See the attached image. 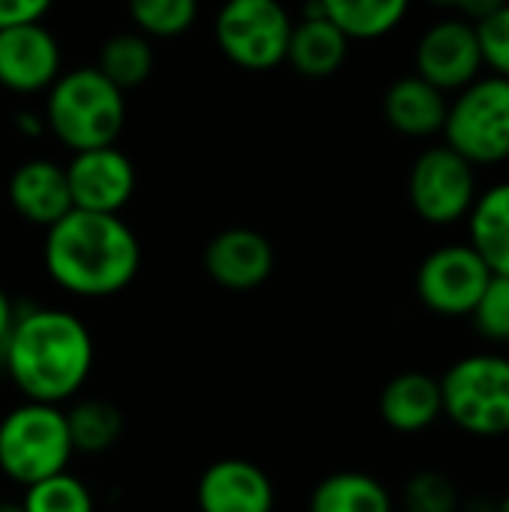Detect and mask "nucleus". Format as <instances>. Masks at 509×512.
I'll list each match as a JSON object with an SVG mask.
<instances>
[{"label": "nucleus", "instance_id": "obj_11", "mask_svg": "<svg viewBox=\"0 0 509 512\" xmlns=\"http://www.w3.org/2000/svg\"><path fill=\"white\" fill-rule=\"evenodd\" d=\"M63 168L72 195V210L120 216V210L135 195V165L117 144L78 150Z\"/></svg>", "mask_w": 509, "mask_h": 512}, {"label": "nucleus", "instance_id": "obj_31", "mask_svg": "<svg viewBox=\"0 0 509 512\" xmlns=\"http://www.w3.org/2000/svg\"><path fill=\"white\" fill-rule=\"evenodd\" d=\"M15 129H18V135H27V138H39L42 132H48L45 117L36 114V111H18L15 114Z\"/></svg>", "mask_w": 509, "mask_h": 512}, {"label": "nucleus", "instance_id": "obj_32", "mask_svg": "<svg viewBox=\"0 0 509 512\" xmlns=\"http://www.w3.org/2000/svg\"><path fill=\"white\" fill-rule=\"evenodd\" d=\"M15 306H12V300H9V294L0 288V348H3V342H6V336H9V330H12V321H15Z\"/></svg>", "mask_w": 509, "mask_h": 512}, {"label": "nucleus", "instance_id": "obj_34", "mask_svg": "<svg viewBox=\"0 0 509 512\" xmlns=\"http://www.w3.org/2000/svg\"><path fill=\"white\" fill-rule=\"evenodd\" d=\"M0 512H24L21 501H0Z\"/></svg>", "mask_w": 509, "mask_h": 512}, {"label": "nucleus", "instance_id": "obj_33", "mask_svg": "<svg viewBox=\"0 0 509 512\" xmlns=\"http://www.w3.org/2000/svg\"><path fill=\"white\" fill-rule=\"evenodd\" d=\"M459 512H495V501H489V498H474L471 504H462Z\"/></svg>", "mask_w": 509, "mask_h": 512}, {"label": "nucleus", "instance_id": "obj_8", "mask_svg": "<svg viewBox=\"0 0 509 512\" xmlns=\"http://www.w3.org/2000/svg\"><path fill=\"white\" fill-rule=\"evenodd\" d=\"M477 195V168L453 147L435 144L414 159L408 174V201L426 225L447 228L465 222Z\"/></svg>", "mask_w": 509, "mask_h": 512}, {"label": "nucleus", "instance_id": "obj_5", "mask_svg": "<svg viewBox=\"0 0 509 512\" xmlns=\"http://www.w3.org/2000/svg\"><path fill=\"white\" fill-rule=\"evenodd\" d=\"M75 456L66 411L45 402H21L0 420V474L18 486L69 471Z\"/></svg>", "mask_w": 509, "mask_h": 512}, {"label": "nucleus", "instance_id": "obj_23", "mask_svg": "<svg viewBox=\"0 0 509 512\" xmlns=\"http://www.w3.org/2000/svg\"><path fill=\"white\" fill-rule=\"evenodd\" d=\"M66 426L75 453H108L123 435V411L105 399H84L66 411Z\"/></svg>", "mask_w": 509, "mask_h": 512}, {"label": "nucleus", "instance_id": "obj_26", "mask_svg": "<svg viewBox=\"0 0 509 512\" xmlns=\"http://www.w3.org/2000/svg\"><path fill=\"white\" fill-rule=\"evenodd\" d=\"M405 512H459L462 495L453 477L444 471H417L402 489Z\"/></svg>", "mask_w": 509, "mask_h": 512}, {"label": "nucleus", "instance_id": "obj_14", "mask_svg": "<svg viewBox=\"0 0 509 512\" xmlns=\"http://www.w3.org/2000/svg\"><path fill=\"white\" fill-rule=\"evenodd\" d=\"M195 501L201 512H273L276 489L255 462L219 459L201 474Z\"/></svg>", "mask_w": 509, "mask_h": 512}, {"label": "nucleus", "instance_id": "obj_12", "mask_svg": "<svg viewBox=\"0 0 509 512\" xmlns=\"http://www.w3.org/2000/svg\"><path fill=\"white\" fill-rule=\"evenodd\" d=\"M63 72L57 36L42 24H15L0 30V87L9 93H42Z\"/></svg>", "mask_w": 509, "mask_h": 512}, {"label": "nucleus", "instance_id": "obj_18", "mask_svg": "<svg viewBox=\"0 0 509 512\" xmlns=\"http://www.w3.org/2000/svg\"><path fill=\"white\" fill-rule=\"evenodd\" d=\"M351 51V39L327 18H300L291 27L285 63L303 78L336 75Z\"/></svg>", "mask_w": 509, "mask_h": 512}, {"label": "nucleus", "instance_id": "obj_21", "mask_svg": "<svg viewBox=\"0 0 509 512\" xmlns=\"http://www.w3.org/2000/svg\"><path fill=\"white\" fill-rule=\"evenodd\" d=\"M324 9V18L333 21L351 42H369L393 33L408 9L411 0H318Z\"/></svg>", "mask_w": 509, "mask_h": 512}, {"label": "nucleus", "instance_id": "obj_35", "mask_svg": "<svg viewBox=\"0 0 509 512\" xmlns=\"http://www.w3.org/2000/svg\"><path fill=\"white\" fill-rule=\"evenodd\" d=\"M432 6H444V9H456L459 6V0H429Z\"/></svg>", "mask_w": 509, "mask_h": 512}, {"label": "nucleus", "instance_id": "obj_17", "mask_svg": "<svg viewBox=\"0 0 509 512\" xmlns=\"http://www.w3.org/2000/svg\"><path fill=\"white\" fill-rule=\"evenodd\" d=\"M447 105V93H441L420 75H405L396 78L384 93V120L393 132L405 138H432L444 132Z\"/></svg>", "mask_w": 509, "mask_h": 512}, {"label": "nucleus", "instance_id": "obj_6", "mask_svg": "<svg viewBox=\"0 0 509 512\" xmlns=\"http://www.w3.org/2000/svg\"><path fill=\"white\" fill-rule=\"evenodd\" d=\"M444 144L474 168L509 159V78L480 75L447 105Z\"/></svg>", "mask_w": 509, "mask_h": 512}, {"label": "nucleus", "instance_id": "obj_22", "mask_svg": "<svg viewBox=\"0 0 509 512\" xmlns=\"http://www.w3.org/2000/svg\"><path fill=\"white\" fill-rule=\"evenodd\" d=\"M153 66H156L153 39H147L138 30H123L108 36L96 60V69L123 93L141 87L153 75Z\"/></svg>", "mask_w": 509, "mask_h": 512}, {"label": "nucleus", "instance_id": "obj_4", "mask_svg": "<svg viewBox=\"0 0 509 512\" xmlns=\"http://www.w3.org/2000/svg\"><path fill=\"white\" fill-rule=\"evenodd\" d=\"M444 417L471 438L509 435V357L501 351L465 354L438 378Z\"/></svg>", "mask_w": 509, "mask_h": 512}, {"label": "nucleus", "instance_id": "obj_9", "mask_svg": "<svg viewBox=\"0 0 509 512\" xmlns=\"http://www.w3.org/2000/svg\"><path fill=\"white\" fill-rule=\"evenodd\" d=\"M492 270L471 243H444L432 249L414 276L417 300L438 318H468L483 297Z\"/></svg>", "mask_w": 509, "mask_h": 512}, {"label": "nucleus", "instance_id": "obj_2", "mask_svg": "<svg viewBox=\"0 0 509 512\" xmlns=\"http://www.w3.org/2000/svg\"><path fill=\"white\" fill-rule=\"evenodd\" d=\"M42 264L60 291L102 300L132 285L141 267V243L117 213L69 210L45 228Z\"/></svg>", "mask_w": 509, "mask_h": 512}, {"label": "nucleus", "instance_id": "obj_25", "mask_svg": "<svg viewBox=\"0 0 509 512\" xmlns=\"http://www.w3.org/2000/svg\"><path fill=\"white\" fill-rule=\"evenodd\" d=\"M21 507L24 512H93L96 501L84 480H78L69 471H60L54 477L27 486Z\"/></svg>", "mask_w": 509, "mask_h": 512}, {"label": "nucleus", "instance_id": "obj_3", "mask_svg": "<svg viewBox=\"0 0 509 512\" xmlns=\"http://www.w3.org/2000/svg\"><path fill=\"white\" fill-rule=\"evenodd\" d=\"M45 129L72 153L117 144L126 126V93L96 66L60 72L45 90Z\"/></svg>", "mask_w": 509, "mask_h": 512}, {"label": "nucleus", "instance_id": "obj_13", "mask_svg": "<svg viewBox=\"0 0 509 512\" xmlns=\"http://www.w3.org/2000/svg\"><path fill=\"white\" fill-rule=\"evenodd\" d=\"M276 267L273 243L255 228H225L204 249L207 276L228 291L261 288Z\"/></svg>", "mask_w": 509, "mask_h": 512}, {"label": "nucleus", "instance_id": "obj_36", "mask_svg": "<svg viewBox=\"0 0 509 512\" xmlns=\"http://www.w3.org/2000/svg\"><path fill=\"white\" fill-rule=\"evenodd\" d=\"M495 512H509V492L501 501H495Z\"/></svg>", "mask_w": 509, "mask_h": 512}, {"label": "nucleus", "instance_id": "obj_24", "mask_svg": "<svg viewBox=\"0 0 509 512\" xmlns=\"http://www.w3.org/2000/svg\"><path fill=\"white\" fill-rule=\"evenodd\" d=\"M126 9L147 39H177L198 18V0H126Z\"/></svg>", "mask_w": 509, "mask_h": 512}, {"label": "nucleus", "instance_id": "obj_16", "mask_svg": "<svg viewBox=\"0 0 509 512\" xmlns=\"http://www.w3.org/2000/svg\"><path fill=\"white\" fill-rule=\"evenodd\" d=\"M381 420L399 435H420L444 417L441 384L426 372H399L378 396Z\"/></svg>", "mask_w": 509, "mask_h": 512}, {"label": "nucleus", "instance_id": "obj_20", "mask_svg": "<svg viewBox=\"0 0 509 512\" xmlns=\"http://www.w3.org/2000/svg\"><path fill=\"white\" fill-rule=\"evenodd\" d=\"M309 512H393V495L372 474L336 471L312 489Z\"/></svg>", "mask_w": 509, "mask_h": 512}, {"label": "nucleus", "instance_id": "obj_15", "mask_svg": "<svg viewBox=\"0 0 509 512\" xmlns=\"http://www.w3.org/2000/svg\"><path fill=\"white\" fill-rule=\"evenodd\" d=\"M12 210L39 228H51L72 210V195L66 183V168L51 159H24L6 186Z\"/></svg>", "mask_w": 509, "mask_h": 512}, {"label": "nucleus", "instance_id": "obj_7", "mask_svg": "<svg viewBox=\"0 0 509 512\" xmlns=\"http://www.w3.org/2000/svg\"><path fill=\"white\" fill-rule=\"evenodd\" d=\"M291 15L279 0H225L213 21L219 51L246 72H270L285 63Z\"/></svg>", "mask_w": 509, "mask_h": 512}, {"label": "nucleus", "instance_id": "obj_10", "mask_svg": "<svg viewBox=\"0 0 509 512\" xmlns=\"http://www.w3.org/2000/svg\"><path fill=\"white\" fill-rule=\"evenodd\" d=\"M414 75L441 93H459L483 75L477 27L465 18H444L423 30L414 48Z\"/></svg>", "mask_w": 509, "mask_h": 512}, {"label": "nucleus", "instance_id": "obj_1", "mask_svg": "<svg viewBox=\"0 0 509 512\" xmlns=\"http://www.w3.org/2000/svg\"><path fill=\"white\" fill-rule=\"evenodd\" d=\"M0 357L27 402L63 405L90 378L96 348L78 315L33 306L15 315Z\"/></svg>", "mask_w": 509, "mask_h": 512}, {"label": "nucleus", "instance_id": "obj_28", "mask_svg": "<svg viewBox=\"0 0 509 512\" xmlns=\"http://www.w3.org/2000/svg\"><path fill=\"white\" fill-rule=\"evenodd\" d=\"M474 27L480 39L483 66H489L492 75L509 78V3L492 12L489 18L477 21Z\"/></svg>", "mask_w": 509, "mask_h": 512}, {"label": "nucleus", "instance_id": "obj_19", "mask_svg": "<svg viewBox=\"0 0 509 512\" xmlns=\"http://www.w3.org/2000/svg\"><path fill=\"white\" fill-rule=\"evenodd\" d=\"M465 222L471 249L495 276H509V180L483 189Z\"/></svg>", "mask_w": 509, "mask_h": 512}, {"label": "nucleus", "instance_id": "obj_30", "mask_svg": "<svg viewBox=\"0 0 509 512\" xmlns=\"http://www.w3.org/2000/svg\"><path fill=\"white\" fill-rule=\"evenodd\" d=\"M509 0H459V18H465V21H471V24H477V21H483V18H489L492 12H498L501 6H507Z\"/></svg>", "mask_w": 509, "mask_h": 512}, {"label": "nucleus", "instance_id": "obj_29", "mask_svg": "<svg viewBox=\"0 0 509 512\" xmlns=\"http://www.w3.org/2000/svg\"><path fill=\"white\" fill-rule=\"evenodd\" d=\"M54 0H0V30L15 24H36L48 15Z\"/></svg>", "mask_w": 509, "mask_h": 512}, {"label": "nucleus", "instance_id": "obj_27", "mask_svg": "<svg viewBox=\"0 0 509 512\" xmlns=\"http://www.w3.org/2000/svg\"><path fill=\"white\" fill-rule=\"evenodd\" d=\"M468 318L477 336L486 339L489 345H509V276L492 273L483 297L477 300Z\"/></svg>", "mask_w": 509, "mask_h": 512}]
</instances>
